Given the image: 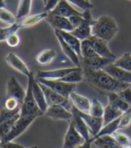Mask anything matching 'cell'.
I'll return each mask as SVG.
<instances>
[{"instance_id":"cell-1","label":"cell","mask_w":131,"mask_h":148,"mask_svg":"<svg viewBox=\"0 0 131 148\" xmlns=\"http://www.w3.org/2000/svg\"><path fill=\"white\" fill-rule=\"evenodd\" d=\"M83 74L84 81L93 90L103 95L108 92H119L130 86L129 84L122 83L115 79L104 69L83 68Z\"/></svg>"},{"instance_id":"cell-2","label":"cell","mask_w":131,"mask_h":148,"mask_svg":"<svg viewBox=\"0 0 131 148\" xmlns=\"http://www.w3.org/2000/svg\"><path fill=\"white\" fill-rule=\"evenodd\" d=\"M119 32V26L116 21L110 15H102L94 20L92 26V35L101 38L109 42Z\"/></svg>"},{"instance_id":"cell-3","label":"cell","mask_w":131,"mask_h":148,"mask_svg":"<svg viewBox=\"0 0 131 148\" xmlns=\"http://www.w3.org/2000/svg\"><path fill=\"white\" fill-rule=\"evenodd\" d=\"M33 75L34 74L32 72L28 77V86L27 89H26L25 97L23 101V103L21 104L20 114L21 116L39 118L42 115H44V113L40 110L35 99L33 97L32 89V78Z\"/></svg>"},{"instance_id":"cell-4","label":"cell","mask_w":131,"mask_h":148,"mask_svg":"<svg viewBox=\"0 0 131 148\" xmlns=\"http://www.w3.org/2000/svg\"><path fill=\"white\" fill-rule=\"evenodd\" d=\"M37 118L35 117H26V116H21L16 119V121L14 123L12 128L8 134L2 139V142L5 141H13L15 138L20 136L22 134H23L26 129H27L32 123Z\"/></svg>"},{"instance_id":"cell-5","label":"cell","mask_w":131,"mask_h":148,"mask_svg":"<svg viewBox=\"0 0 131 148\" xmlns=\"http://www.w3.org/2000/svg\"><path fill=\"white\" fill-rule=\"evenodd\" d=\"M93 23L94 19L92 16L91 9L85 10L83 12V21L81 23L70 32L81 40L89 39L92 36V26Z\"/></svg>"},{"instance_id":"cell-6","label":"cell","mask_w":131,"mask_h":148,"mask_svg":"<svg viewBox=\"0 0 131 148\" xmlns=\"http://www.w3.org/2000/svg\"><path fill=\"white\" fill-rule=\"evenodd\" d=\"M36 80L48 86L49 88L53 90L54 92L63 95V96L68 98L69 95L72 92L75 90L76 84H69L67 82H64L62 80H58V79H42V78H36Z\"/></svg>"},{"instance_id":"cell-7","label":"cell","mask_w":131,"mask_h":148,"mask_svg":"<svg viewBox=\"0 0 131 148\" xmlns=\"http://www.w3.org/2000/svg\"><path fill=\"white\" fill-rule=\"evenodd\" d=\"M40 86L42 88V91L45 94V97H46V100H47V102L49 104V106L50 105H61L65 107L66 109H67L68 110H71L72 108H73V105L68 98L63 96V95H61L56 92H54L53 90H51L50 88H49L48 86L40 84Z\"/></svg>"},{"instance_id":"cell-8","label":"cell","mask_w":131,"mask_h":148,"mask_svg":"<svg viewBox=\"0 0 131 148\" xmlns=\"http://www.w3.org/2000/svg\"><path fill=\"white\" fill-rule=\"evenodd\" d=\"M84 138L75 128L73 123L69 121L68 127L64 137V143L62 148H75L84 142Z\"/></svg>"},{"instance_id":"cell-9","label":"cell","mask_w":131,"mask_h":148,"mask_svg":"<svg viewBox=\"0 0 131 148\" xmlns=\"http://www.w3.org/2000/svg\"><path fill=\"white\" fill-rule=\"evenodd\" d=\"M90 44L93 47L95 53L100 57L107 58H114L116 59V56L111 52L108 46V42L101 38L92 35L89 39Z\"/></svg>"},{"instance_id":"cell-10","label":"cell","mask_w":131,"mask_h":148,"mask_svg":"<svg viewBox=\"0 0 131 148\" xmlns=\"http://www.w3.org/2000/svg\"><path fill=\"white\" fill-rule=\"evenodd\" d=\"M26 90L20 84V83L16 80L14 76H11L7 81L6 84V95L7 97H14L18 100L22 104L25 97Z\"/></svg>"},{"instance_id":"cell-11","label":"cell","mask_w":131,"mask_h":148,"mask_svg":"<svg viewBox=\"0 0 131 148\" xmlns=\"http://www.w3.org/2000/svg\"><path fill=\"white\" fill-rule=\"evenodd\" d=\"M47 22L54 28L56 31H65V32H72L74 27L72 26L71 23L69 22L67 17L56 15L53 14H50L48 12V16L46 17Z\"/></svg>"},{"instance_id":"cell-12","label":"cell","mask_w":131,"mask_h":148,"mask_svg":"<svg viewBox=\"0 0 131 148\" xmlns=\"http://www.w3.org/2000/svg\"><path fill=\"white\" fill-rule=\"evenodd\" d=\"M44 115L48 118L56 120H66L70 121L72 119V112L68 110L65 107L61 105H50L48 107L47 110L45 111Z\"/></svg>"},{"instance_id":"cell-13","label":"cell","mask_w":131,"mask_h":148,"mask_svg":"<svg viewBox=\"0 0 131 148\" xmlns=\"http://www.w3.org/2000/svg\"><path fill=\"white\" fill-rule=\"evenodd\" d=\"M77 110L78 114H79V116L84 120V122L87 125V127H88L90 134L92 135V137L95 136L100 132V130L103 127L102 118H97V117H94V116L89 114V113L82 112V111H79L78 110Z\"/></svg>"},{"instance_id":"cell-14","label":"cell","mask_w":131,"mask_h":148,"mask_svg":"<svg viewBox=\"0 0 131 148\" xmlns=\"http://www.w3.org/2000/svg\"><path fill=\"white\" fill-rule=\"evenodd\" d=\"M115 61L114 58H107L100 56H94L88 58H81V66L83 68L90 69H102L109 64H111Z\"/></svg>"},{"instance_id":"cell-15","label":"cell","mask_w":131,"mask_h":148,"mask_svg":"<svg viewBox=\"0 0 131 148\" xmlns=\"http://www.w3.org/2000/svg\"><path fill=\"white\" fill-rule=\"evenodd\" d=\"M32 89L33 97L35 99L40 110L43 113H45V111L47 110V109L49 107V104L47 102L45 94L42 91L41 86H40V83L36 80L35 75H32Z\"/></svg>"},{"instance_id":"cell-16","label":"cell","mask_w":131,"mask_h":148,"mask_svg":"<svg viewBox=\"0 0 131 148\" xmlns=\"http://www.w3.org/2000/svg\"><path fill=\"white\" fill-rule=\"evenodd\" d=\"M5 60L8 65H9L12 68H14V70H16L17 72L24 75L27 77H29V75H31L32 71H30V69L27 66V65L24 63V61L23 59H21L14 53H12V52L8 53L5 56Z\"/></svg>"},{"instance_id":"cell-17","label":"cell","mask_w":131,"mask_h":148,"mask_svg":"<svg viewBox=\"0 0 131 148\" xmlns=\"http://www.w3.org/2000/svg\"><path fill=\"white\" fill-rule=\"evenodd\" d=\"M77 66H75L73 67H66V68H58L52 69V70L47 71H38L36 73L35 78H42V79H62L64 76H66L68 73L74 71Z\"/></svg>"},{"instance_id":"cell-18","label":"cell","mask_w":131,"mask_h":148,"mask_svg":"<svg viewBox=\"0 0 131 148\" xmlns=\"http://www.w3.org/2000/svg\"><path fill=\"white\" fill-rule=\"evenodd\" d=\"M50 14H53L56 15H60L64 17H70L72 15H83V12H79V10H76L72 6V5L69 3L67 0H60L57 6L53 10L49 12Z\"/></svg>"},{"instance_id":"cell-19","label":"cell","mask_w":131,"mask_h":148,"mask_svg":"<svg viewBox=\"0 0 131 148\" xmlns=\"http://www.w3.org/2000/svg\"><path fill=\"white\" fill-rule=\"evenodd\" d=\"M71 112H72L73 116H72V119L70 121L73 123L75 128L84 138L85 141L91 140L92 136H91V134H90V131H89V128H88V127H87V125L85 124L84 120L77 113L76 109L73 107L72 110H71Z\"/></svg>"},{"instance_id":"cell-20","label":"cell","mask_w":131,"mask_h":148,"mask_svg":"<svg viewBox=\"0 0 131 148\" xmlns=\"http://www.w3.org/2000/svg\"><path fill=\"white\" fill-rule=\"evenodd\" d=\"M102 69H104V70H105L108 74H110L112 77H114L115 79H117L122 83L131 84V72H128L123 68L117 66L113 63L109 64L108 66H106Z\"/></svg>"},{"instance_id":"cell-21","label":"cell","mask_w":131,"mask_h":148,"mask_svg":"<svg viewBox=\"0 0 131 148\" xmlns=\"http://www.w3.org/2000/svg\"><path fill=\"white\" fill-rule=\"evenodd\" d=\"M68 99L70 100L73 107L75 108L76 110L82 112H86V113L89 112L91 108V102H92V101L89 98H87L79 93H76L74 91L70 93Z\"/></svg>"},{"instance_id":"cell-22","label":"cell","mask_w":131,"mask_h":148,"mask_svg":"<svg viewBox=\"0 0 131 148\" xmlns=\"http://www.w3.org/2000/svg\"><path fill=\"white\" fill-rule=\"evenodd\" d=\"M55 35H56V37L58 39V41L59 43L61 49H62V52L66 55V57L69 60H71L72 63L75 66H81L80 58H79V56L77 55L76 52L64 40V39L61 37V35L58 33V31H55Z\"/></svg>"},{"instance_id":"cell-23","label":"cell","mask_w":131,"mask_h":148,"mask_svg":"<svg viewBox=\"0 0 131 148\" xmlns=\"http://www.w3.org/2000/svg\"><path fill=\"white\" fill-rule=\"evenodd\" d=\"M58 32L61 35V37L64 39V40L76 52L77 55L79 56L81 59V41L82 40L76 38L75 35H73L70 32H65V31H58Z\"/></svg>"},{"instance_id":"cell-24","label":"cell","mask_w":131,"mask_h":148,"mask_svg":"<svg viewBox=\"0 0 131 148\" xmlns=\"http://www.w3.org/2000/svg\"><path fill=\"white\" fill-rule=\"evenodd\" d=\"M47 16H48V12L44 11V12L40 13V14L26 16L23 19H20L19 23L22 26V29L23 28H29V27H32V26L38 24L42 20L46 19Z\"/></svg>"},{"instance_id":"cell-25","label":"cell","mask_w":131,"mask_h":148,"mask_svg":"<svg viewBox=\"0 0 131 148\" xmlns=\"http://www.w3.org/2000/svg\"><path fill=\"white\" fill-rule=\"evenodd\" d=\"M105 95L107 96L108 101H109L108 104H110V106L114 107L116 109H119L123 112H126L129 109L130 105L120 98L118 92H108Z\"/></svg>"},{"instance_id":"cell-26","label":"cell","mask_w":131,"mask_h":148,"mask_svg":"<svg viewBox=\"0 0 131 148\" xmlns=\"http://www.w3.org/2000/svg\"><path fill=\"white\" fill-rule=\"evenodd\" d=\"M93 142L97 148H123L117 143L112 136H103L94 139Z\"/></svg>"},{"instance_id":"cell-27","label":"cell","mask_w":131,"mask_h":148,"mask_svg":"<svg viewBox=\"0 0 131 148\" xmlns=\"http://www.w3.org/2000/svg\"><path fill=\"white\" fill-rule=\"evenodd\" d=\"M119 121H120V117L115 120L111 121V122L104 125L102 129L100 130V132L96 135L95 136L92 137L91 138V141L93 142L94 139L98 138V137H101V136H112L113 134H114L116 131H118L119 128Z\"/></svg>"},{"instance_id":"cell-28","label":"cell","mask_w":131,"mask_h":148,"mask_svg":"<svg viewBox=\"0 0 131 148\" xmlns=\"http://www.w3.org/2000/svg\"><path fill=\"white\" fill-rule=\"evenodd\" d=\"M123 113L124 112L121 111L120 110L116 109L114 107L110 106V104H108L106 107H104V113H103V116H102L103 126L111 122V121H113V120L119 119V117L122 116Z\"/></svg>"},{"instance_id":"cell-29","label":"cell","mask_w":131,"mask_h":148,"mask_svg":"<svg viewBox=\"0 0 131 148\" xmlns=\"http://www.w3.org/2000/svg\"><path fill=\"white\" fill-rule=\"evenodd\" d=\"M56 57H57V53L54 49H44L40 51L36 56V61L42 66L49 65L53 61Z\"/></svg>"},{"instance_id":"cell-30","label":"cell","mask_w":131,"mask_h":148,"mask_svg":"<svg viewBox=\"0 0 131 148\" xmlns=\"http://www.w3.org/2000/svg\"><path fill=\"white\" fill-rule=\"evenodd\" d=\"M64 82L69 84H78L84 81V74H83V68L82 66H77L74 71L68 73L66 76H64L62 79Z\"/></svg>"},{"instance_id":"cell-31","label":"cell","mask_w":131,"mask_h":148,"mask_svg":"<svg viewBox=\"0 0 131 148\" xmlns=\"http://www.w3.org/2000/svg\"><path fill=\"white\" fill-rule=\"evenodd\" d=\"M32 1V0H20L18 4V7H17V12H16L17 20L23 19L30 14Z\"/></svg>"},{"instance_id":"cell-32","label":"cell","mask_w":131,"mask_h":148,"mask_svg":"<svg viewBox=\"0 0 131 148\" xmlns=\"http://www.w3.org/2000/svg\"><path fill=\"white\" fill-rule=\"evenodd\" d=\"M20 29H22V26L19 23V21H17L15 23L7 26V27L2 28L0 27V42L1 41H5V40L8 38V36L11 35L12 33L17 32Z\"/></svg>"},{"instance_id":"cell-33","label":"cell","mask_w":131,"mask_h":148,"mask_svg":"<svg viewBox=\"0 0 131 148\" xmlns=\"http://www.w3.org/2000/svg\"><path fill=\"white\" fill-rule=\"evenodd\" d=\"M113 64L116 65L117 66L125 69V70L128 72H131V54L127 52V53L123 54L120 58H116Z\"/></svg>"},{"instance_id":"cell-34","label":"cell","mask_w":131,"mask_h":148,"mask_svg":"<svg viewBox=\"0 0 131 148\" xmlns=\"http://www.w3.org/2000/svg\"><path fill=\"white\" fill-rule=\"evenodd\" d=\"M94 56L98 55L95 53V51L91 46L89 40H83L81 41V58H88Z\"/></svg>"},{"instance_id":"cell-35","label":"cell","mask_w":131,"mask_h":148,"mask_svg":"<svg viewBox=\"0 0 131 148\" xmlns=\"http://www.w3.org/2000/svg\"><path fill=\"white\" fill-rule=\"evenodd\" d=\"M0 21L12 25L17 22V18L16 15H14L9 10L6 9V7H2L0 8Z\"/></svg>"},{"instance_id":"cell-36","label":"cell","mask_w":131,"mask_h":148,"mask_svg":"<svg viewBox=\"0 0 131 148\" xmlns=\"http://www.w3.org/2000/svg\"><path fill=\"white\" fill-rule=\"evenodd\" d=\"M89 114L97 117V118H102L103 113H104V107L102 104L97 100V99H93L91 102V108L89 110Z\"/></svg>"},{"instance_id":"cell-37","label":"cell","mask_w":131,"mask_h":148,"mask_svg":"<svg viewBox=\"0 0 131 148\" xmlns=\"http://www.w3.org/2000/svg\"><path fill=\"white\" fill-rule=\"evenodd\" d=\"M21 107L17 108L15 110H8L5 107L0 110V123L5 122V121L9 120L13 118H14L16 115L20 114Z\"/></svg>"},{"instance_id":"cell-38","label":"cell","mask_w":131,"mask_h":148,"mask_svg":"<svg viewBox=\"0 0 131 148\" xmlns=\"http://www.w3.org/2000/svg\"><path fill=\"white\" fill-rule=\"evenodd\" d=\"M114 139L117 141V143L121 145L123 148H129L131 147V138L126 135L125 133L116 131L114 134L112 135Z\"/></svg>"},{"instance_id":"cell-39","label":"cell","mask_w":131,"mask_h":148,"mask_svg":"<svg viewBox=\"0 0 131 148\" xmlns=\"http://www.w3.org/2000/svg\"><path fill=\"white\" fill-rule=\"evenodd\" d=\"M20 117V114L18 115H16L14 118L9 119V120H7V121H5V122H2V123H0V139H2L8 134V132L10 131L14 123L16 121V119H18Z\"/></svg>"},{"instance_id":"cell-40","label":"cell","mask_w":131,"mask_h":148,"mask_svg":"<svg viewBox=\"0 0 131 148\" xmlns=\"http://www.w3.org/2000/svg\"><path fill=\"white\" fill-rule=\"evenodd\" d=\"M71 5L78 7L83 12L88 9H93V5L89 1V0H67Z\"/></svg>"},{"instance_id":"cell-41","label":"cell","mask_w":131,"mask_h":148,"mask_svg":"<svg viewBox=\"0 0 131 148\" xmlns=\"http://www.w3.org/2000/svg\"><path fill=\"white\" fill-rule=\"evenodd\" d=\"M130 124H131V105H130L129 109L126 112H124L123 114H122V116L120 117V121H119V129L126 128Z\"/></svg>"},{"instance_id":"cell-42","label":"cell","mask_w":131,"mask_h":148,"mask_svg":"<svg viewBox=\"0 0 131 148\" xmlns=\"http://www.w3.org/2000/svg\"><path fill=\"white\" fill-rule=\"evenodd\" d=\"M5 109L8 110H15L17 108L21 107V103L19 102L18 100H16L14 97H7L5 101Z\"/></svg>"},{"instance_id":"cell-43","label":"cell","mask_w":131,"mask_h":148,"mask_svg":"<svg viewBox=\"0 0 131 148\" xmlns=\"http://www.w3.org/2000/svg\"><path fill=\"white\" fill-rule=\"evenodd\" d=\"M5 43L11 48H14L18 46L20 43V37L18 36L17 32L12 33L11 35L8 36V38L5 40Z\"/></svg>"},{"instance_id":"cell-44","label":"cell","mask_w":131,"mask_h":148,"mask_svg":"<svg viewBox=\"0 0 131 148\" xmlns=\"http://www.w3.org/2000/svg\"><path fill=\"white\" fill-rule=\"evenodd\" d=\"M118 94L120 96V98L125 101L128 104L131 105V88L130 86L127 87V88L121 90L120 92H118Z\"/></svg>"},{"instance_id":"cell-45","label":"cell","mask_w":131,"mask_h":148,"mask_svg":"<svg viewBox=\"0 0 131 148\" xmlns=\"http://www.w3.org/2000/svg\"><path fill=\"white\" fill-rule=\"evenodd\" d=\"M60 0H43L44 2V11L50 12L54 9Z\"/></svg>"},{"instance_id":"cell-46","label":"cell","mask_w":131,"mask_h":148,"mask_svg":"<svg viewBox=\"0 0 131 148\" xmlns=\"http://www.w3.org/2000/svg\"><path fill=\"white\" fill-rule=\"evenodd\" d=\"M0 148H25L23 145L15 143L13 141H5L0 142Z\"/></svg>"},{"instance_id":"cell-47","label":"cell","mask_w":131,"mask_h":148,"mask_svg":"<svg viewBox=\"0 0 131 148\" xmlns=\"http://www.w3.org/2000/svg\"><path fill=\"white\" fill-rule=\"evenodd\" d=\"M69 22L71 23L72 26L75 28H76L78 25L81 23V22L83 21V15H72L70 17H68Z\"/></svg>"},{"instance_id":"cell-48","label":"cell","mask_w":131,"mask_h":148,"mask_svg":"<svg viewBox=\"0 0 131 148\" xmlns=\"http://www.w3.org/2000/svg\"><path fill=\"white\" fill-rule=\"evenodd\" d=\"M92 141L89 140V141H84L83 144H81L80 145L76 146L75 148H92Z\"/></svg>"},{"instance_id":"cell-49","label":"cell","mask_w":131,"mask_h":148,"mask_svg":"<svg viewBox=\"0 0 131 148\" xmlns=\"http://www.w3.org/2000/svg\"><path fill=\"white\" fill-rule=\"evenodd\" d=\"M2 7H6V4L5 0H0V8Z\"/></svg>"},{"instance_id":"cell-50","label":"cell","mask_w":131,"mask_h":148,"mask_svg":"<svg viewBox=\"0 0 131 148\" xmlns=\"http://www.w3.org/2000/svg\"><path fill=\"white\" fill-rule=\"evenodd\" d=\"M30 148H38L37 146H35V145H34V146H32V147H30Z\"/></svg>"},{"instance_id":"cell-51","label":"cell","mask_w":131,"mask_h":148,"mask_svg":"<svg viewBox=\"0 0 131 148\" xmlns=\"http://www.w3.org/2000/svg\"><path fill=\"white\" fill-rule=\"evenodd\" d=\"M0 142H1V139H0Z\"/></svg>"},{"instance_id":"cell-52","label":"cell","mask_w":131,"mask_h":148,"mask_svg":"<svg viewBox=\"0 0 131 148\" xmlns=\"http://www.w3.org/2000/svg\"><path fill=\"white\" fill-rule=\"evenodd\" d=\"M130 88H131V84H130Z\"/></svg>"},{"instance_id":"cell-53","label":"cell","mask_w":131,"mask_h":148,"mask_svg":"<svg viewBox=\"0 0 131 148\" xmlns=\"http://www.w3.org/2000/svg\"><path fill=\"white\" fill-rule=\"evenodd\" d=\"M129 1H131V0H129Z\"/></svg>"}]
</instances>
